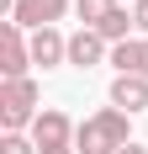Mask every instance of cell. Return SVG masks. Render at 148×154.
Returning <instances> with one entry per match:
<instances>
[{"label": "cell", "instance_id": "6da1fadb", "mask_svg": "<svg viewBox=\"0 0 148 154\" xmlns=\"http://www.w3.org/2000/svg\"><path fill=\"white\" fill-rule=\"evenodd\" d=\"M127 143H132V138H127V112H117V106L85 117L79 133H74V149H79V154H122Z\"/></svg>", "mask_w": 148, "mask_h": 154}, {"label": "cell", "instance_id": "7a4b0ae2", "mask_svg": "<svg viewBox=\"0 0 148 154\" xmlns=\"http://www.w3.org/2000/svg\"><path fill=\"white\" fill-rule=\"evenodd\" d=\"M37 85L32 80H5L0 85V122H5V133H21L27 122H37Z\"/></svg>", "mask_w": 148, "mask_h": 154}, {"label": "cell", "instance_id": "3957f363", "mask_svg": "<svg viewBox=\"0 0 148 154\" xmlns=\"http://www.w3.org/2000/svg\"><path fill=\"white\" fill-rule=\"evenodd\" d=\"M74 133H79V128H74L58 106L37 112V122H32V143H37V154H74Z\"/></svg>", "mask_w": 148, "mask_h": 154}, {"label": "cell", "instance_id": "277c9868", "mask_svg": "<svg viewBox=\"0 0 148 154\" xmlns=\"http://www.w3.org/2000/svg\"><path fill=\"white\" fill-rule=\"evenodd\" d=\"M27 64H32V37H21L16 21H5V32H0V75L27 80Z\"/></svg>", "mask_w": 148, "mask_h": 154}, {"label": "cell", "instance_id": "5b68a950", "mask_svg": "<svg viewBox=\"0 0 148 154\" xmlns=\"http://www.w3.org/2000/svg\"><path fill=\"white\" fill-rule=\"evenodd\" d=\"M64 11H69V0H16L11 21H16L21 32H43V27H53Z\"/></svg>", "mask_w": 148, "mask_h": 154}, {"label": "cell", "instance_id": "8992f818", "mask_svg": "<svg viewBox=\"0 0 148 154\" xmlns=\"http://www.w3.org/2000/svg\"><path fill=\"white\" fill-rule=\"evenodd\" d=\"M111 106L127 112V117L132 112H148V80L143 75H117L111 80Z\"/></svg>", "mask_w": 148, "mask_h": 154}, {"label": "cell", "instance_id": "52a82bcc", "mask_svg": "<svg viewBox=\"0 0 148 154\" xmlns=\"http://www.w3.org/2000/svg\"><path fill=\"white\" fill-rule=\"evenodd\" d=\"M32 64H43V69H53V64H69V37H58V27L32 32Z\"/></svg>", "mask_w": 148, "mask_h": 154}, {"label": "cell", "instance_id": "ba28073f", "mask_svg": "<svg viewBox=\"0 0 148 154\" xmlns=\"http://www.w3.org/2000/svg\"><path fill=\"white\" fill-rule=\"evenodd\" d=\"M101 59H106V37L95 27H79L69 37V64L74 69H90V64H101Z\"/></svg>", "mask_w": 148, "mask_h": 154}, {"label": "cell", "instance_id": "9c48e42d", "mask_svg": "<svg viewBox=\"0 0 148 154\" xmlns=\"http://www.w3.org/2000/svg\"><path fill=\"white\" fill-rule=\"evenodd\" d=\"M111 64H117V75H143V43H117L111 48Z\"/></svg>", "mask_w": 148, "mask_h": 154}, {"label": "cell", "instance_id": "30bf717a", "mask_svg": "<svg viewBox=\"0 0 148 154\" xmlns=\"http://www.w3.org/2000/svg\"><path fill=\"white\" fill-rule=\"evenodd\" d=\"M127 27H132V16H127V11H122V5H117V11L106 16V21H101V27H95V32H101V37H106V43H111V48H117V43H127Z\"/></svg>", "mask_w": 148, "mask_h": 154}, {"label": "cell", "instance_id": "8fae6325", "mask_svg": "<svg viewBox=\"0 0 148 154\" xmlns=\"http://www.w3.org/2000/svg\"><path fill=\"white\" fill-rule=\"evenodd\" d=\"M74 11H79V21H85V27H101L106 16L117 11V0H74Z\"/></svg>", "mask_w": 148, "mask_h": 154}, {"label": "cell", "instance_id": "7c38bea8", "mask_svg": "<svg viewBox=\"0 0 148 154\" xmlns=\"http://www.w3.org/2000/svg\"><path fill=\"white\" fill-rule=\"evenodd\" d=\"M0 154H37V143L21 138V133H5V138H0Z\"/></svg>", "mask_w": 148, "mask_h": 154}, {"label": "cell", "instance_id": "4fadbf2b", "mask_svg": "<svg viewBox=\"0 0 148 154\" xmlns=\"http://www.w3.org/2000/svg\"><path fill=\"white\" fill-rule=\"evenodd\" d=\"M132 27L148 32V0H132Z\"/></svg>", "mask_w": 148, "mask_h": 154}, {"label": "cell", "instance_id": "5bb4252c", "mask_svg": "<svg viewBox=\"0 0 148 154\" xmlns=\"http://www.w3.org/2000/svg\"><path fill=\"white\" fill-rule=\"evenodd\" d=\"M122 154H148V149H143V143H127V149H122Z\"/></svg>", "mask_w": 148, "mask_h": 154}, {"label": "cell", "instance_id": "9a60e30c", "mask_svg": "<svg viewBox=\"0 0 148 154\" xmlns=\"http://www.w3.org/2000/svg\"><path fill=\"white\" fill-rule=\"evenodd\" d=\"M143 80H148V37H143Z\"/></svg>", "mask_w": 148, "mask_h": 154}]
</instances>
